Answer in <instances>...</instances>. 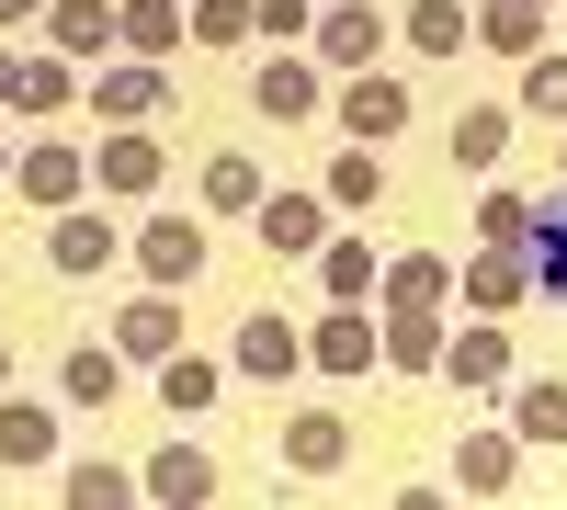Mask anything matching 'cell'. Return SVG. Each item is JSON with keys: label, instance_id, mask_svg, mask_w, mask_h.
I'll return each mask as SVG.
<instances>
[{"label": "cell", "instance_id": "6da1fadb", "mask_svg": "<svg viewBox=\"0 0 567 510\" xmlns=\"http://www.w3.org/2000/svg\"><path fill=\"white\" fill-rule=\"evenodd\" d=\"M136 261H148L159 284H194V272H205V239H194V227H182V216H159L148 239H136Z\"/></svg>", "mask_w": 567, "mask_h": 510}, {"label": "cell", "instance_id": "7a4b0ae2", "mask_svg": "<svg viewBox=\"0 0 567 510\" xmlns=\"http://www.w3.org/2000/svg\"><path fill=\"white\" fill-rule=\"evenodd\" d=\"M341 125H352V136H398V125H409V91H398V80H352V91H341Z\"/></svg>", "mask_w": 567, "mask_h": 510}, {"label": "cell", "instance_id": "3957f363", "mask_svg": "<svg viewBox=\"0 0 567 510\" xmlns=\"http://www.w3.org/2000/svg\"><path fill=\"white\" fill-rule=\"evenodd\" d=\"M114 45V12L103 0H58V58H103Z\"/></svg>", "mask_w": 567, "mask_h": 510}, {"label": "cell", "instance_id": "277c9868", "mask_svg": "<svg viewBox=\"0 0 567 510\" xmlns=\"http://www.w3.org/2000/svg\"><path fill=\"white\" fill-rule=\"evenodd\" d=\"M239 375H296V330L284 318H250L239 330Z\"/></svg>", "mask_w": 567, "mask_h": 510}, {"label": "cell", "instance_id": "5b68a950", "mask_svg": "<svg viewBox=\"0 0 567 510\" xmlns=\"http://www.w3.org/2000/svg\"><path fill=\"white\" fill-rule=\"evenodd\" d=\"M318 363H329V375H363V363H374V330H363V306H341V318L318 330Z\"/></svg>", "mask_w": 567, "mask_h": 510}, {"label": "cell", "instance_id": "8992f818", "mask_svg": "<svg viewBox=\"0 0 567 510\" xmlns=\"http://www.w3.org/2000/svg\"><path fill=\"white\" fill-rule=\"evenodd\" d=\"M374 34H386V23H374L363 0H341V12L318 23V45H329V58H341V69H363V58H374Z\"/></svg>", "mask_w": 567, "mask_h": 510}, {"label": "cell", "instance_id": "52a82bcc", "mask_svg": "<svg viewBox=\"0 0 567 510\" xmlns=\"http://www.w3.org/2000/svg\"><path fill=\"white\" fill-rule=\"evenodd\" d=\"M148 488H159V499H216V466H205L194 443H171L159 466H148Z\"/></svg>", "mask_w": 567, "mask_h": 510}, {"label": "cell", "instance_id": "ba28073f", "mask_svg": "<svg viewBox=\"0 0 567 510\" xmlns=\"http://www.w3.org/2000/svg\"><path fill=\"white\" fill-rule=\"evenodd\" d=\"M523 239H534V284H545V295H567V205H545Z\"/></svg>", "mask_w": 567, "mask_h": 510}, {"label": "cell", "instance_id": "9c48e42d", "mask_svg": "<svg viewBox=\"0 0 567 510\" xmlns=\"http://www.w3.org/2000/svg\"><path fill=\"white\" fill-rule=\"evenodd\" d=\"M261 239H272V250H318V205H307V194H272V205H261Z\"/></svg>", "mask_w": 567, "mask_h": 510}, {"label": "cell", "instance_id": "30bf717a", "mask_svg": "<svg viewBox=\"0 0 567 510\" xmlns=\"http://www.w3.org/2000/svg\"><path fill=\"white\" fill-rule=\"evenodd\" d=\"M103 261H114V227L103 216H69L58 227V272H103Z\"/></svg>", "mask_w": 567, "mask_h": 510}, {"label": "cell", "instance_id": "8fae6325", "mask_svg": "<svg viewBox=\"0 0 567 510\" xmlns=\"http://www.w3.org/2000/svg\"><path fill=\"white\" fill-rule=\"evenodd\" d=\"M114 34L148 45V58H171V45H182V12H171V0H136V12H114Z\"/></svg>", "mask_w": 567, "mask_h": 510}, {"label": "cell", "instance_id": "7c38bea8", "mask_svg": "<svg viewBox=\"0 0 567 510\" xmlns=\"http://www.w3.org/2000/svg\"><path fill=\"white\" fill-rule=\"evenodd\" d=\"M103 181H114V194H148V181H159V148H148V136H114V148H103Z\"/></svg>", "mask_w": 567, "mask_h": 510}, {"label": "cell", "instance_id": "4fadbf2b", "mask_svg": "<svg viewBox=\"0 0 567 510\" xmlns=\"http://www.w3.org/2000/svg\"><path fill=\"white\" fill-rule=\"evenodd\" d=\"M23 194H34V205H69V194H80V159H69V148H34V159H23Z\"/></svg>", "mask_w": 567, "mask_h": 510}, {"label": "cell", "instance_id": "5bb4252c", "mask_svg": "<svg viewBox=\"0 0 567 510\" xmlns=\"http://www.w3.org/2000/svg\"><path fill=\"white\" fill-rule=\"evenodd\" d=\"M465 295H477V306H523V261H511V250H488L477 272H465Z\"/></svg>", "mask_w": 567, "mask_h": 510}, {"label": "cell", "instance_id": "9a60e30c", "mask_svg": "<svg viewBox=\"0 0 567 510\" xmlns=\"http://www.w3.org/2000/svg\"><path fill=\"white\" fill-rule=\"evenodd\" d=\"M454 488H477V499L511 488V443H465V454H454Z\"/></svg>", "mask_w": 567, "mask_h": 510}, {"label": "cell", "instance_id": "2e32d148", "mask_svg": "<svg viewBox=\"0 0 567 510\" xmlns=\"http://www.w3.org/2000/svg\"><path fill=\"white\" fill-rule=\"evenodd\" d=\"M386 284H398V306H432V295H443V284H454V272H443V261H432V250H409V261H398V272H386Z\"/></svg>", "mask_w": 567, "mask_h": 510}, {"label": "cell", "instance_id": "e0dca14e", "mask_svg": "<svg viewBox=\"0 0 567 510\" xmlns=\"http://www.w3.org/2000/svg\"><path fill=\"white\" fill-rule=\"evenodd\" d=\"M409 34L432 45V58H454V45H465V12H454V0H420V12H409Z\"/></svg>", "mask_w": 567, "mask_h": 510}, {"label": "cell", "instance_id": "ac0fdd59", "mask_svg": "<svg viewBox=\"0 0 567 510\" xmlns=\"http://www.w3.org/2000/svg\"><path fill=\"white\" fill-rule=\"evenodd\" d=\"M329 205H386V181H374V159H363V148L329 170Z\"/></svg>", "mask_w": 567, "mask_h": 510}, {"label": "cell", "instance_id": "d6986e66", "mask_svg": "<svg viewBox=\"0 0 567 510\" xmlns=\"http://www.w3.org/2000/svg\"><path fill=\"white\" fill-rule=\"evenodd\" d=\"M284 454H296V466H341V420H296Z\"/></svg>", "mask_w": 567, "mask_h": 510}, {"label": "cell", "instance_id": "ffe728a7", "mask_svg": "<svg viewBox=\"0 0 567 510\" xmlns=\"http://www.w3.org/2000/svg\"><path fill=\"white\" fill-rule=\"evenodd\" d=\"M69 397L103 408V397H114V352H69Z\"/></svg>", "mask_w": 567, "mask_h": 510}, {"label": "cell", "instance_id": "44dd1931", "mask_svg": "<svg viewBox=\"0 0 567 510\" xmlns=\"http://www.w3.org/2000/svg\"><path fill=\"white\" fill-rule=\"evenodd\" d=\"M159 397H171V408H205V397H216V363H194V352H182L171 375H159Z\"/></svg>", "mask_w": 567, "mask_h": 510}, {"label": "cell", "instance_id": "7402d4cb", "mask_svg": "<svg viewBox=\"0 0 567 510\" xmlns=\"http://www.w3.org/2000/svg\"><path fill=\"white\" fill-rule=\"evenodd\" d=\"M523 431H534V443H567V386H534V397H523Z\"/></svg>", "mask_w": 567, "mask_h": 510}, {"label": "cell", "instance_id": "603a6c76", "mask_svg": "<svg viewBox=\"0 0 567 510\" xmlns=\"http://www.w3.org/2000/svg\"><path fill=\"white\" fill-rule=\"evenodd\" d=\"M477 34H488V45H511V58H534V12H523V0H499Z\"/></svg>", "mask_w": 567, "mask_h": 510}, {"label": "cell", "instance_id": "cb8c5ba5", "mask_svg": "<svg viewBox=\"0 0 567 510\" xmlns=\"http://www.w3.org/2000/svg\"><path fill=\"white\" fill-rule=\"evenodd\" d=\"M103 114H159V80H148V69H125V80H103Z\"/></svg>", "mask_w": 567, "mask_h": 510}, {"label": "cell", "instance_id": "d4e9b609", "mask_svg": "<svg viewBox=\"0 0 567 510\" xmlns=\"http://www.w3.org/2000/svg\"><path fill=\"white\" fill-rule=\"evenodd\" d=\"M205 194H216V205H261V170H250V159H216Z\"/></svg>", "mask_w": 567, "mask_h": 510}, {"label": "cell", "instance_id": "484cf974", "mask_svg": "<svg viewBox=\"0 0 567 510\" xmlns=\"http://www.w3.org/2000/svg\"><path fill=\"white\" fill-rule=\"evenodd\" d=\"M171 330H182L171 306H125V352H171Z\"/></svg>", "mask_w": 567, "mask_h": 510}, {"label": "cell", "instance_id": "4316f807", "mask_svg": "<svg viewBox=\"0 0 567 510\" xmlns=\"http://www.w3.org/2000/svg\"><path fill=\"white\" fill-rule=\"evenodd\" d=\"M499 363H511V352H499V330H477V341H465V352H454V386H488V375H499Z\"/></svg>", "mask_w": 567, "mask_h": 510}, {"label": "cell", "instance_id": "83f0119b", "mask_svg": "<svg viewBox=\"0 0 567 510\" xmlns=\"http://www.w3.org/2000/svg\"><path fill=\"white\" fill-rule=\"evenodd\" d=\"M194 34H205V45H239V34H250V0H205Z\"/></svg>", "mask_w": 567, "mask_h": 510}, {"label": "cell", "instance_id": "f1b7e54d", "mask_svg": "<svg viewBox=\"0 0 567 510\" xmlns=\"http://www.w3.org/2000/svg\"><path fill=\"white\" fill-rule=\"evenodd\" d=\"M261 114H307V69H261Z\"/></svg>", "mask_w": 567, "mask_h": 510}, {"label": "cell", "instance_id": "f546056e", "mask_svg": "<svg viewBox=\"0 0 567 510\" xmlns=\"http://www.w3.org/2000/svg\"><path fill=\"white\" fill-rule=\"evenodd\" d=\"M386 352H398V363H432V306H409L398 330H386Z\"/></svg>", "mask_w": 567, "mask_h": 510}, {"label": "cell", "instance_id": "4dcf8cb0", "mask_svg": "<svg viewBox=\"0 0 567 510\" xmlns=\"http://www.w3.org/2000/svg\"><path fill=\"white\" fill-rule=\"evenodd\" d=\"M0 454H45V408H0Z\"/></svg>", "mask_w": 567, "mask_h": 510}, {"label": "cell", "instance_id": "1f68e13d", "mask_svg": "<svg viewBox=\"0 0 567 510\" xmlns=\"http://www.w3.org/2000/svg\"><path fill=\"white\" fill-rule=\"evenodd\" d=\"M523 91H534V114H567V69H556V58H534Z\"/></svg>", "mask_w": 567, "mask_h": 510}, {"label": "cell", "instance_id": "d6a6232c", "mask_svg": "<svg viewBox=\"0 0 567 510\" xmlns=\"http://www.w3.org/2000/svg\"><path fill=\"white\" fill-rule=\"evenodd\" d=\"M499 136H511L499 114H465V125H454V148H465V159H499Z\"/></svg>", "mask_w": 567, "mask_h": 510}, {"label": "cell", "instance_id": "836d02e7", "mask_svg": "<svg viewBox=\"0 0 567 510\" xmlns=\"http://www.w3.org/2000/svg\"><path fill=\"white\" fill-rule=\"evenodd\" d=\"M363 284H374V261H363V250H329V295H352V306H363Z\"/></svg>", "mask_w": 567, "mask_h": 510}, {"label": "cell", "instance_id": "e575fe53", "mask_svg": "<svg viewBox=\"0 0 567 510\" xmlns=\"http://www.w3.org/2000/svg\"><path fill=\"white\" fill-rule=\"evenodd\" d=\"M0 91H23V69H12V58H0Z\"/></svg>", "mask_w": 567, "mask_h": 510}, {"label": "cell", "instance_id": "d590c367", "mask_svg": "<svg viewBox=\"0 0 567 510\" xmlns=\"http://www.w3.org/2000/svg\"><path fill=\"white\" fill-rule=\"evenodd\" d=\"M12 12H34V0H0V23H12Z\"/></svg>", "mask_w": 567, "mask_h": 510}, {"label": "cell", "instance_id": "8d00e7d4", "mask_svg": "<svg viewBox=\"0 0 567 510\" xmlns=\"http://www.w3.org/2000/svg\"><path fill=\"white\" fill-rule=\"evenodd\" d=\"M0 386H12V352H0Z\"/></svg>", "mask_w": 567, "mask_h": 510}, {"label": "cell", "instance_id": "74e56055", "mask_svg": "<svg viewBox=\"0 0 567 510\" xmlns=\"http://www.w3.org/2000/svg\"><path fill=\"white\" fill-rule=\"evenodd\" d=\"M523 12H534V0H523Z\"/></svg>", "mask_w": 567, "mask_h": 510}]
</instances>
